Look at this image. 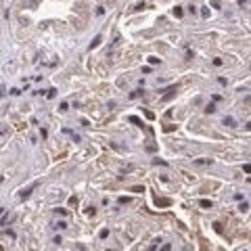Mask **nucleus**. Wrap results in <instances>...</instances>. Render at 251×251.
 Segmentation results:
<instances>
[{"instance_id": "f257e3e1", "label": "nucleus", "mask_w": 251, "mask_h": 251, "mask_svg": "<svg viewBox=\"0 0 251 251\" xmlns=\"http://www.w3.org/2000/svg\"><path fill=\"white\" fill-rule=\"evenodd\" d=\"M155 205H157V207H169L172 201H169V199H159V197H157V199H155Z\"/></svg>"}, {"instance_id": "f03ea898", "label": "nucleus", "mask_w": 251, "mask_h": 251, "mask_svg": "<svg viewBox=\"0 0 251 251\" xmlns=\"http://www.w3.org/2000/svg\"><path fill=\"white\" fill-rule=\"evenodd\" d=\"M36 186H38V182H34V184H32L29 188H25V191H21V199H27V197L32 195V191H34Z\"/></svg>"}, {"instance_id": "7ed1b4c3", "label": "nucleus", "mask_w": 251, "mask_h": 251, "mask_svg": "<svg viewBox=\"0 0 251 251\" xmlns=\"http://www.w3.org/2000/svg\"><path fill=\"white\" fill-rule=\"evenodd\" d=\"M23 6L25 8H36V6H38V0H25Z\"/></svg>"}, {"instance_id": "20e7f679", "label": "nucleus", "mask_w": 251, "mask_h": 251, "mask_svg": "<svg viewBox=\"0 0 251 251\" xmlns=\"http://www.w3.org/2000/svg\"><path fill=\"white\" fill-rule=\"evenodd\" d=\"M224 126H230V128H235V126H237L235 117H224Z\"/></svg>"}, {"instance_id": "39448f33", "label": "nucleus", "mask_w": 251, "mask_h": 251, "mask_svg": "<svg viewBox=\"0 0 251 251\" xmlns=\"http://www.w3.org/2000/svg\"><path fill=\"white\" fill-rule=\"evenodd\" d=\"M199 205H201L203 209H211V201H207V199H201V201H199Z\"/></svg>"}, {"instance_id": "423d86ee", "label": "nucleus", "mask_w": 251, "mask_h": 251, "mask_svg": "<svg viewBox=\"0 0 251 251\" xmlns=\"http://www.w3.org/2000/svg\"><path fill=\"white\" fill-rule=\"evenodd\" d=\"M101 42H103V38H101V36H96V38L92 40V44H90V50H92V48H96V46H98Z\"/></svg>"}, {"instance_id": "0eeeda50", "label": "nucleus", "mask_w": 251, "mask_h": 251, "mask_svg": "<svg viewBox=\"0 0 251 251\" xmlns=\"http://www.w3.org/2000/svg\"><path fill=\"white\" fill-rule=\"evenodd\" d=\"M195 163H199V165H211V159H197Z\"/></svg>"}, {"instance_id": "6e6552de", "label": "nucleus", "mask_w": 251, "mask_h": 251, "mask_svg": "<svg viewBox=\"0 0 251 251\" xmlns=\"http://www.w3.org/2000/svg\"><path fill=\"white\" fill-rule=\"evenodd\" d=\"M213 111H216V105L213 103H209L207 107H205V113H213Z\"/></svg>"}, {"instance_id": "1a4fd4ad", "label": "nucleus", "mask_w": 251, "mask_h": 251, "mask_svg": "<svg viewBox=\"0 0 251 251\" xmlns=\"http://www.w3.org/2000/svg\"><path fill=\"white\" fill-rule=\"evenodd\" d=\"M98 237H101V239H107V237H109V230H107V228H103L101 232H98Z\"/></svg>"}, {"instance_id": "9d476101", "label": "nucleus", "mask_w": 251, "mask_h": 251, "mask_svg": "<svg viewBox=\"0 0 251 251\" xmlns=\"http://www.w3.org/2000/svg\"><path fill=\"white\" fill-rule=\"evenodd\" d=\"M130 121H132V123H136V126H142V121L136 117V115H132V117H130Z\"/></svg>"}, {"instance_id": "9b49d317", "label": "nucleus", "mask_w": 251, "mask_h": 251, "mask_svg": "<svg viewBox=\"0 0 251 251\" xmlns=\"http://www.w3.org/2000/svg\"><path fill=\"white\" fill-rule=\"evenodd\" d=\"M132 193H145V186H132Z\"/></svg>"}, {"instance_id": "f8f14e48", "label": "nucleus", "mask_w": 251, "mask_h": 251, "mask_svg": "<svg viewBox=\"0 0 251 251\" xmlns=\"http://www.w3.org/2000/svg\"><path fill=\"white\" fill-rule=\"evenodd\" d=\"M174 15H176V17H182V8L176 6V8H174Z\"/></svg>"}, {"instance_id": "ddd939ff", "label": "nucleus", "mask_w": 251, "mask_h": 251, "mask_svg": "<svg viewBox=\"0 0 251 251\" xmlns=\"http://www.w3.org/2000/svg\"><path fill=\"white\" fill-rule=\"evenodd\" d=\"M153 163H155V165H165V161H163V159H159V157H157V159H153Z\"/></svg>"}, {"instance_id": "4468645a", "label": "nucleus", "mask_w": 251, "mask_h": 251, "mask_svg": "<svg viewBox=\"0 0 251 251\" xmlns=\"http://www.w3.org/2000/svg\"><path fill=\"white\" fill-rule=\"evenodd\" d=\"M57 228H61V230H65V228H67V222H63V220H61V222L57 224Z\"/></svg>"}, {"instance_id": "2eb2a0df", "label": "nucleus", "mask_w": 251, "mask_h": 251, "mask_svg": "<svg viewBox=\"0 0 251 251\" xmlns=\"http://www.w3.org/2000/svg\"><path fill=\"white\" fill-rule=\"evenodd\" d=\"M149 63H151V65H157L159 59H157V57H149Z\"/></svg>"}, {"instance_id": "dca6fc26", "label": "nucleus", "mask_w": 251, "mask_h": 251, "mask_svg": "<svg viewBox=\"0 0 251 251\" xmlns=\"http://www.w3.org/2000/svg\"><path fill=\"white\" fill-rule=\"evenodd\" d=\"M239 209H241V211H247V209H249V203H241Z\"/></svg>"}, {"instance_id": "f3484780", "label": "nucleus", "mask_w": 251, "mask_h": 251, "mask_svg": "<svg viewBox=\"0 0 251 251\" xmlns=\"http://www.w3.org/2000/svg\"><path fill=\"white\" fill-rule=\"evenodd\" d=\"M119 203L126 205V203H130V199H128V197H119Z\"/></svg>"}, {"instance_id": "a211bd4d", "label": "nucleus", "mask_w": 251, "mask_h": 251, "mask_svg": "<svg viewBox=\"0 0 251 251\" xmlns=\"http://www.w3.org/2000/svg\"><path fill=\"white\" fill-rule=\"evenodd\" d=\"M174 128H176V126H172V123H167V126H165V128H163V130H165V132H172Z\"/></svg>"}, {"instance_id": "6ab92c4d", "label": "nucleus", "mask_w": 251, "mask_h": 251, "mask_svg": "<svg viewBox=\"0 0 251 251\" xmlns=\"http://www.w3.org/2000/svg\"><path fill=\"white\" fill-rule=\"evenodd\" d=\"M169 249H172L169 245H163V247H161V251H169Z\"/></svg>"}, {"instance_id": "aec40b11", "label": "nucleus", "mask_w": 251, "mask_h": 251, "mask_svg": "<svg viewBox=\"0 0 251 251\" xmlns=\"http://www.w3.org/2000/svg\"><path fill=\"white\" fill-rule=\"evenodd\" d=\"M155 249H157V245H151V247H149V251H155Z\"/></svg>"}, {"instance_id": "412c9836", "label": "nucleus", "mask_w": 251, "mask_h": 251, "mask_svg": "<svg viewBox=\"0 0 251 251\" xmlns=\"http://www.w3.org/2000/svg\"><path fill=\"white\" fill-rule=\"evenodd\" d=\"M0 251H4V249H2V247H0Z\"/></svg>"}]
</instances>
